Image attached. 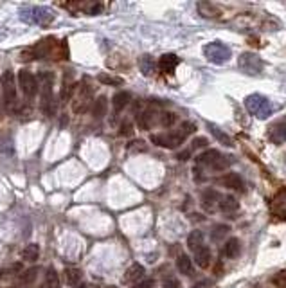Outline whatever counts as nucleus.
<instances>
[{
    "label": "nucleus",
    "instance_id": "f257e3e1",
    "mask_svg": "<svg viewBox=\"0 0 286 288\" xmlns=\"http://www.w3.org/2000/svg\"><path fill=\"white\" fill-rule=\"evenodd\" d=\"M20 18L25 24L47 27V25L53 24L54 11L49 8H43V6H25L20 9Z\"/></svg>",
    "mask_w": 286,
    "mask_h": 288
},
{
    "label": "nucleus",
    "instance_id": "f03ea898",
    "mask_svg": "<svg viewBox=\"0 0 286 288\" xmlns=\"http://www.w3.org/2000/svg\"><path fill=\"white\" fill-rule=\"evenodd\" d=\"M0 85H2V103L8 112H13L17 108V79H15V72L13 70H6L2 78H0Z\"/></svg>",
    "mask_w": 286,
    "mask_h": 288
},
{
    "label": "nucleus",
    "instance_id": "7ed1b4c3",
    "mask_svg": "<svg viewBox=\"0 0 286 288\" xmlns=\"http://www.w3.org/2000/svg\"><path fill=\"white\" fill-rule=\"evenodd\" d=\"M245 108L249 110V114L256 115L258 119H266L268 115H272L274 107L270 103V99L265 98L261 94H250L245 98Z\"/></svg>",
    "mask_w": 286,
    "mask_h": 288
},
{
    "label": "nucleus",
    "instance_id": "20e7f679",
    "mask_svg": "<svg viewBox=\"0 0 286 288\" xmlns=\"http://www.w3.org/2000/svg\"><path fill=\"white\" fill-rule=\"evenodd\" d=\"M204 54L211 63H216V65H221V63H227L232 56V51L230 47H227L221 41H211L204 47Z\"/></svg>",
    "mask_w": 286,
    "mask_h": 288
},
{
    "label": "nucleus",
    "instance_id": "39448f33",
    "mask_svg": "<svg viewBox=\"0 0 286 288\" xmlns=\"http://www.w3.org/2000/svg\"><path fill=\"white\" fill-rule=\"evenodd\" d=\"M230 164H232L230 157H223L218 150H207L205 153L197 157V166H211V168L218 169V171L229 168Z\"/></svg>",
    "mask_w": 286,
    "mask_h": 288
},
{
    "label": "nucleus",
    "instance_id": "423d86ee",
    "mask_svg": "<svg viewBox=\"0 0 286 288\" xmlns=\"http://www.w3.org/2000/svg\"><path fill=\"white\" fill-rule=\"evenodd\" d=\"M237 67H240V70H243L245 74L258 76V74H261L263 69H265V63H263V60L258 56V54L243 53L242 56L237 58Z\"/></svg>",
    "mask_w": 286,
    "mask_h": 288
},
{
    "label": "nucleus",
    "instance_id": "0eeeda50",
    "mask_svg": "<svg viewBox=\"0 0 286 288\" xmlns=\"http://www.w3.org/2000/svg\"><path fill=\"white\" fill-rule=\"evenodd\" d=\"M185 140V135L180 130L171 133H153L152 135V142L157 144V146H162V148H169V150H175L178 148L180 144Z\"/></svg>",
    "mask_w": 286,
    "mask_h": 288
},
{
    "label": "nucleus",
    "instance_id": "6e6552de",
    "mask_svg": "<svg viewBox=\"0 0 286 288\" xmlns=\"http://www.w3.org/2000/svg\"><path fill=\"white\" fill-rule=\"evenodd\" d=\"M18 85H20L22 92H24L25 98H34V95L40 92V85H38V78L29 72V70H20L18 72Z\"/></svg>",
    "mask_w": 286,
    "mask_h": 288
},
{
    "label": "nucleus",
    "instance_id": "1a4fd4ad",
    "mask_svg": "<svg viewBox=\"0 0 286 288\" xmlns=\"http://www.w3.org/2000/svg\"><path fill=\"white\" fill-rule=\"evenodd\" d=\"M90 95H92V88L86 85V81L81 83L78 90V95L74 98V105H72V110L76 114H83V112L88 110L90 107Z\"/></svg>",
    "mask_w": 286,
    "mask_h": 288
},
{
    "label": "nucleus",
    "instance_id": "9d476101",
    "mask_svg": "<svg viewBox=\"0 0 286 288\" xmlns=\"http://www.w3.org/2000/svg\"><path fill=\"white\" fill-rule=\"evenodd\" d=\"M240 252H242V243H240V239L237 238H230L225 242V247L221 249V256L227 259H234L240 256Z\"/></svg>",
    "mask_w": 286,
    "mask_h": 288
},
{
    "label": "nucleus",
    "instance_id": "9b49d317",
    "mask_svg": "<svg viewBox=\"0 0 286 288\" xmlns=\"http://www.w3.org/2000/svg\"><path fill=\"white\" fill-rule=\"evenodd\" d=\"M180 63V58L175 54H164L159 60V67L164 74H173V70L176 69V65Z\"/></svg>",
    "mask_w": 286,
    "mask_h": 288
},
{
    "label": "nucleus",
    "instance_id": "f8f14e48",
    "mask_svg": "<svg viewBox=\"0 0 286 288\" xmlns=\"http://www.w3.org/2000/svg\"><path fill=\"white\" fill-rule=\"evenodd\" d=\"M195 261H197V265L200 268H207L209 265H211V261H213V252H211V249L209 247H200L198 251H195Z\"/></svg>",
    "mask_w": 286,
    "mask_h": 288
},
{
    "label": "nucleus",
    "instance_id": "ddd939ff",
    "mask_svg": "<svg viewBox=\"0 0 286 288\" xmlns=\"http://www.w3.org/2000/svg\"><path fill=\"white\" fill-rule=\"evenodd\" d=\"M221 184L229 189H243V178L237 175V173H225L221 177Z\"/></svg>",
    "mask_w": 286,
    "mask_h": 288
},
{
    "label": "nucleus",
    "instance_id": "4468645a",
    "mask_svg": "<svg viewBox=\"0 0 286 288\" xmlns=\"http://www.w3.org/2000/svg\"><path fill=\"white\" fill-rule=\"evenodd\" d=\"M130 101H131V94L130 92H126V90H121V92H117V94L112 98V105H114V110L115 112H121V110H124V108L130 105Z\"/></svg>",
    "mask_w": 286,
    "mask_h": 288
},
{
    "label": "nucleus",
    "instance_id": "2eb2a0df",
    "mask_svg": "<svg viewBox=\"0 0 286 288\" xmlns=\"http://www.w3.org/2000/svg\"><path fill=\"white\" fill-rule=\"evenodd\" d=\"M139 69L144 76H153L157 70V63L150 54H144V56L139 58Z\"/></svg>",
    "mask_w": 286,
    "mask_h": 288
},
{
    "label": "nucleus",
    "instance_id": "dca6fc26",
    "mask_svg": "<svg viewBox=\"0 0 286 288\" xmlns=\"http://www.w3.org/2000/svg\"><path fill=\"white\" fill-rule=\"evenodd\" d=\"M270 137L275 142H284L286 140V121H277L270 126Z\"/></svg>",
    "mask_w": 286,
    "mask_h": 288
},
{
    "label": "nucleus",
    "instance_id": "f3484780",
    "mask_svg": "<svg viewBox=\"0 0 286 288\" xmlns=\"http://www.w3.org/2000/svg\"><path fill=\"white\" fill-rule=\"evenodd\" d=\"M142 277H144V267L139 263H133L126 270V274H124V281H126V283H137V281L142 279Z\"/></svg>",
    "mask_w": 286,
    "mask_h": 288
},
{
    "label": "nucleus",
    "instance_id": "a211bd4d",
    "mask_svg": "<svg viewBox=\"0 0 286 288\" xmlns=\"http://www.w3.org/2000/svg\"><path fill=\"white\" fill-rule=\"evenodd\" d=\"M41 288H62V283H60V276L54 268H47L43 276V283H41Z\"/></svg>",
    "mask_w": 286,
    "mask_h": 288
},
{
    "label": "nucleus",
    "instance_id": "6ab92c4d",
    "mask_svg": "<svg viewBox=\"0 0 286 288\" xmlns=\"http://www.w3.org/2000/svg\"><path fill=\"white\" fill-rule=\"evenodd\" d=\"M176 268L184 276H193V259L187 254H180L176 258Z\"/></svg>",
    "mask_w": 286,
    "mask_h": 288
},
{
    "label": "nucleus",
    "instance_id": "aec40b11",
    "mask_svg": "<svg viewBox=\"0 0 286 288\" xmlns=\"http://www.w3.org/2000/svg\"><path fill=\"white\" fill-rule=\"evenodd\" d=\"M107 110H108V99L105 95H99L94 101V105H92V114H94L96 119H101V117L107 115Z\"/></svg>",
    "mask_w": 286,
    "mask_h": 288
},
{
    "label": "nucleus",
    "instance_id": "412c9836",
    "mask_svg": "<svg viewBox=\"0 0 286 288\" xmlns=\"http://www.w3.org/2000/svg\"><path fill=\"white\" fill-rule=\"evenodd\" d=\"M198 13H200L204 18H216L220 17V9L216 8L214 4L211 2H198Z\"/></svg>",
    "mask_w": 286,
    "mask_h": 288
},
{
    "label": "nucleus",
    "instance_id": "4be33fe9",
    "mask_svg": "<svg viewBox=\"0 0 286 288\" xmlns=\"http://www.w3.org/2000/svg\"><path fill=\"white\" fill-rule=\"evenodd\" d=\"M207 128H209V132L213 133L214 137H216L218 140H220L221 144H225V146H229V148H232L234 146V142H232V139H230L227 133L223 132V130H220V128L216 126V124H213V123H207Z\"/></svg>",
    "mask_w": 286,
    "mask_h": 288
},
{
    "label": "nucleus",
    "instance_id": "5701e85b",
    "mask_svg": "<svg viewBox=\"0 0 286 288\" xmlns=\"http://www.w3.org/2000/svg\"><path fill=\"white\" fill-rule=\"evenodd\" d=\"M187 247L191 249L193 252L198 251L200 247H204V232L202 230H193L187 238Z\"/></svg>",
    "mask_w": 286,
    "mask_h": 288
},
{
    "label": "nucleus",
    "instance_id": "b1692460",
    "mask_svg": "<svg viewBox=\"0 0 286 288\" xmlns=\"http://www.w3.org/2000/svg\"><path fill=\"white\" fill-rule=\"evenodd\" d=\"M237 207H240V202L236 200L234 197H221L220 198V209L223 211V213H234V211H237Z\"/></svg>",
    "mask_w": 286,
    "mask_h": 288
},
{
    "label": "nucleus",
    "instance_id": "393cba45",
    "mask_svg": "<svg viewBox=\"0 0 286 288\" xmlns=\"http://www.w3.org/2000/svg\"><path fill=\"white\" fill-rule=\"evenodd\" d=\"M22 258H24L25 261H29V263H34V261L40 258V247H38L36 243L27 245V247L24 249V252H22Z\"/></svg>",
    "mask_w": 286,
    "mask_h": 288
},
{
    "label": "nucleus",
    "instance_id": "a878e982",
    "mask_svg": "<svg viewBox=\"0 0 286 288\" xmlns=\"http://www.w3.org/2000/svg\"><path fill=\"white\" fill-rule=\"evenodd\" d=\"M216 200H220V195L214 189H205L204 195H202V206H204L205 209H213V204Z\"/></svg>",
    "mask_w": 286,
    "mask_h": 288
},
{
    "label": "nucleus",
    "instance_id": "bb28decb",
    "mask_svg": "<svg viewBox=\"0 0 286 288\" xmlns=\"http://www.w3.org/2000/svg\"><path fill=\"white\" fill-rule=\"evenodd\" d=\"M137 124L140 130H150L153 126V114L152 112H142L137 115Z\"/></svg>",
    "mask_w": 286,
    "mask_h": 288
},
{
    "label": "nucleus",
    "instance_id": "cd10ccee",
    "mask_svg": "<svg viewBox=\"0 0 286 288\" xmlns=\"http://www.w3.org/2000/svg\"><path fill=\"white\" fill-rule=\"evenodd\" d=\"M98 81L103 83V85L119 86V85H123L124 79H123V78H119V76H112V74H99V76H98Z\"/></svg>",
    "mask_w": 286,
    "mask_h": 288
},
{
    "label": "nucleus",
    "instance_id": "c85d7f7f",
    "mask_svg": "<svg viewBox=\"0 0 286 288\" xmlns=\"http://www.w3.org/2000/svg\"><path fill=\"white\" fill-rule=\"evenodd\" d=\"M65 277H67V283L76 286V284L81 281V270H79V268H67Z\"/></svg>",
    "mask_w": 286,
    "mask_h": 288
},
{
    "label": "nucleus",
    "instance_id": "c756f323",
    "mask_svg": "<svg viewBox=\"0 0 286 288\" xmlns=\"http://www.w3.org/2000/svg\"><path fill=\"white\" fill-rule=\"evenodd\" d=\"M162 126L169 128L173 126V124L176 123V114H173V112H164L162 115H160V121H159Z\"/></svg>",
    "mask_w": 286,
    "mask_h": 288
},
{
    "label": "nucleus",
    "instance_id": "7c9ffc66",
    "mask_svg": "<svg viewBox=\"0 0 286 288\" xmlns=\"http://www.w3.org/2000/svg\"><path fill=\"white\" fill-rule=\"evenodd\" d=\"M229 225H225V223H220V225H214V230H213V239H221L227 232H229Z\"/></svg>",
    "mask_w": 286,
    "mask_h": 288
},
{
    "label": "nucleus",
    "instance_id": "2f4dec72",
    "mask_svg": "<svg viewBox=\"0 0 286 288\" xmlns=\"http://www.w3.org/2000/svg\"><path fill=\"white\" fill-rule=\"evenodd\" d=\"M36 274H38V268H29V270H25L20 276V281L22 283H33V281L36 279Z\"/></svg>",
    "mask_w": 286,
    "mask_h": 288
},
{
    "label": "nucleus",
    "instance_id": "473e14b6",
    "mask_svg": "<svg viewBox=\"0 0 286 288\" xmlns=\"http://www.w3.org/2000/svg\"><path fill=\"white\" fill-rule=\"evenodd\" d=\"M162 288H180V281L175 276H166L162 279Z\"/></svg>",
    "mask_w": 286,
    "mask_h": 288
},
{
    "label": "nucleus",
    "instance_id": "72a5a7b5",
    "mask_svg": "<svg viewBox=\"0 0 286 288\" xmlns=\"http://www.w3.org/2000/svg\"><path fill=\"white\" fill-rule=\"evenodd\" d=\"M178 130H180L182 133H184L185 137H187V135H191V133L195 132V130H197V124L191 123V121H185V123H182V126H180Z\"/></svg>",
    "mask_w": 286,
    "mask_h": 288
},
{
    "label": "nucleus",
    "instance_id": "f704fd0d",
    "mask_svg": "<svg viewBox=\"0 0 286 288\" xmlns=\"http://www.w3.org/2000/svg\"><path fill=\"white\" fill-rule=\"evenodd\" d=\"M131 133H133V126H131V123H130V121H124V123L121 124V132H119V135L130 137Z\"/></svg>",
    "mask_w": 286,
    "mask_h": 288
},
{
    "label": "nucleus",
    "instance_id": "c9c22d12",
    "mask_svg": "<svg viewBox=\"0 0 286 288\" xmlns=\"http://www.w3.org/2000/svg\"><path fill=\"white\" fill-rule=\"evenodd\" d=\"M207 139L205 137H197V139L193 140V148L191 150H197V148H205L207 146Z\"/></svg>",
    "mask_w": 286,
    "mask_h": 288
},
{
    "label": "nucleus",
    "instance_id": "e433bc0d",
    "mask_svg": "<svg viewBox=\"0 0 286 288\" xmlns=\"http://www.w3.org/2000/svg\"><path fill=\"white\" fill-rule=\"evenodd\" d=\"M153 286H155V281H153V279H144V281H140V283L133 284L131 288H153Z\"/></svg>",
    "mask_w": 286,
    "mask_h": 288
},
{
    "label": "nucleus",
    "instance_id": "4c0bfd02",
    "mask_svg": "<svg viewBox=\"0 0 286 288\" xmlns=\"http://www.w3.org/2000/svg\"><path fill=\"white\" fill-rule=\"evenodd\" d=\"M144 150H146V146H144L142 140H135L130 146V152H144Z\"/></svg>",
    "mask_w": 286,
    "mask_h": 288
},
{
    "label": "nucleus",
    "instance_id": "58836bf2",
    "mask_svg": "<svg viewBox=\"0 0 286 288\" xmlns=\"http://www.w3.org/2000/svg\"><path fill=\"white\" fill-rule=\"evenodd\" d=\"M103 11V6L101 4H94V6H90V8H86V13L88 15H98V13Z\"/></svg>",
    "mask_w": 286,
    "mask_h": 288
},
{
    "label": "nucleus",
    "instance_id": "ea45409f",
    "mask_svg": "<svg viewBox=\"0 0 286 288\" xmlns=\"http://www.w3.org/2000/svg\"><path fill=\"white\" fill-rule=\"evenodd\" d=\"M191 152L193 150H184V152H180L178 155H176V159H178V161H187L189 157H191Z\"/></svg>",
    "mask_w": 286,
    "mask_h": 288
},
{
    "label": "nucleus",
    "instance_id": "a19ab883",
    "mask_svg": "<svg viewBox=\"0 0 286 288\" xmlns=\"http://www.w3.org/2000/svg\"><path fill=\"white\" fill-rule=\"evenodd\" d=\"M96 288H117V286H114V284H110V286H96Z\"/></svg>",
    "mask_w": 286,
    "mask_h": 288
}]
</instances>
